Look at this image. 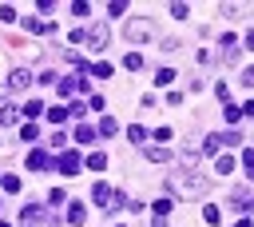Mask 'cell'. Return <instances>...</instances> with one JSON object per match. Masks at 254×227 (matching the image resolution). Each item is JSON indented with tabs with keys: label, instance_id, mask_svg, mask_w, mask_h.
<instances>
[{
	"label": "cell",
	"instance_id": "cell-1",
	"mask_svg": "<svg viewBox=\"0 0 254 227\" xmlns=\"http://www.w3.org/2000/svg\"><path fill=\"white\" fill-rule=\"evenodd\" d=\"M171 191H175V195H187V200H190V195H207L211 183H207L203 176H183V172H175V176H171Z\"/></svg>",
	"mask_w": 254,
	"mask_h": 227
},
{
	"label": "cell",
	"instance_id": "cell-2",
	"mask_svg": "<svg viewBox=\"0 0 254 227\" xmlns=\"http://www.w3.org/2000/svg\"><path fill=\"white\" fill-rule=\"evenodd\" d=\"M155 24L151 20H127V40H151Z\"/></svg>",
	"mask_w": 254,
	"mask_h": 227
},
{
	"label": "cell",
	"instance_id": "cell-3",
	"mask_svg": "<svg viewBox=\"0 0 254 227\" xmlns=\"http://www.w3.org/2000/svg\"><path fill=\"white\" fill-rule=\"evenodd\" d=\"M84 40H87V44H91L95 52H100V48L107 44V28H104V24H95V28H87V32H84Z\"/></svg>",
	"mask_w": 254,
	"mask_h": 227
},
{
	"label": "cell",
	"instance_id": "cell-4",
	"mask_svg": "<svg viewBox=\"0 0 254 227\" xmlns=\"http://www.w3.org/2000/svg\"><path fill=\"white\" fill-rule=\"evenodd\" d=\"M60 172H64V176H76V172H80V156H76V152H64V156H60Z\"/></svg>",
	"mask_w": 254,
	"mask_h": 227
},
{
	"label": "cell",
	"instance_id": "cell-5",
	"mask_svg": "<svg viewBox=\"0 0 254 227\" xmlns=\"http://www.w3.org/2000/svg\"><path fill=\"white\" fill-rule=\"evenodd\" d=\"M28 84H32V72H28V68H16V72L8 76V88H16V92L28 88Z\"/></svg>",
	"mask_w": 254,
	"mask_h": 227
},
{
	"label": "cell",
	"instance_id": "cell-6",
	"mask_svg": "<svg viewBox=\"0 0 254 227\" xmlns=\"http://www.w3.org/2000/svg\"><path fill=\"white\" fill-rule=\"evenodd\" d=\"M28 167H32V172H44V167H52V156L48 152H32L28 156Z\"/></svg>",
	"mask_w": 254,
	"mask_h": 227
},
{
	"label": "cell",
	"instance_id": "cell-7",
	"mask_svg": "<svg viewBox=\"0 0 254 227\" xmlns=\"http://www.w3.org/2000/svg\"><path fill=\"white\" fill-rule=\"evenodd\" d=\"M84 219H87V207H84V204H72V207H68V223L84 227Z\"/></svg>",
	"mask_w": 254,
	"mask_h": 227
},
{
	"label": "cell",
	"instance_id": "cell-8",
	"mask_svg": "<svg viewBox=\"0 0 254 227\" xmlns=\"http://www.w3.org/2000/svg\"><path fill=\"white\" fill-rule=\"evenodd\" d=\"M40 223V207L32 204V207H24V215H20V227H36Z\"/></svg>",
	"mask_w": 254,
	"mask_h": 227
},
{
	"label": "cell",
	"instance_id": "cell-9",
	"mask_svg": "<svg viewBox=\"0 0 254 227\" xmlns=\"http://www.w3.org/2000/svg\"><path fill=\"white\" fill-rule=\"evenodd\" d=\"M171 207H175V204H171V195L155 200V219H167V215H171Z\"/></svg>",
	"mask_w": 254,
	"mask_h": 227
},
{
	"label": "cell",
	"instance_id": "cell-10",
	"mask_svg": "<svg viewBox=\"0 0 254 227\" xmlns=\"http://www.w3.org/2000/svg\"><path fill=\"white\" fill-rule=\"evenodd\" d=\"M123 68H127V72H139V68H143V56H139V52H127V56H123Z\"/></svg>",
	"mask_w": 254,
	"mask_h": 227
},
{
	"label": "cell",
	"instance_id": "cell-11",
	"mask_svg": "<svg viewBox=\"0 0 254 227\" xmlns=\"http://www.w3.org/2000/svg\"><path fill=\"white\" fill-rule=\"evenodd\" d=\"M214 172H218V176L234 172V159H231V156H218V159H214Z\"/></svg>",
	"mask_w": 254,
	"mask_h": 227
},
{
	"label": "cell",
	"instance_id": "cell-12",
	"mask_svg": "<svg viewBox=\"0 0 254 227\" xmlns=\"http://www.w3.org/2000/svg\"><path fill=\"white\" fill-rule=\"evenodd\" d=\"M87 167H91V172H104V167H107V156H104V152L87 156Z\"/></svg>",
	"mask_w": 254,
	"mask_h": 227
},
{
	"label": "cell",
	"instance_id": "cell-13",
	"mask_svg": "<svg viewBox=\"0 0 254 227\" xmlns=\"http://www.w3.org/2000/svg\"><path fill=\"white\" fill-rule=\"evenodd\" d=\"M218 148H222V136H218V132L207 136V148H203V152H207V156H218Z\"/></svg>",
	"mask_w": 254,
	"mask_h": 227
},
{
	"label": "cell",
	"instance_id": "cell-14",
	"mask_svg": "<svg viewBox=\"0 0 254 227\" xmlns=\"http://www.w3.org/2000/svg\"><path fill=\"white\" fill-rule=\"evenodd\" d=\"M147 159L151 163H163V159H171V152L167 148H147Z\"/></svg>",
	"mask_w": 254,
	"mask_h": 227
},
{
	"label": "cell",
	"instance_id": "cell-15",
	"mask_svg": "<svg viewBox=\"0 0 254 227\" xmlns=\"http://www.w3.org/2000/svg\"><path fill=\"white\" fill-rule=\"evenodd\" d=\"M76 139H80V144H91V139H95V128L80 124V128H76Z\"/></svg>",
	"mask_w": 254,
	"mask_h": 227
},
{
	"label": "cell",
	"instance_id": "cell-16",
	"mask_svg": "<svg viewBox=\"0 0 254 227\" xmlns=\"http://www.w3.org/2000/svg\"><path fill=\"white\" fill-rule=\"evenodd\" d=\"M24 116H32V120L44 116V104H40V100H28V104H24Z\"/></svg>",
	"mask_w": 254,
	"mask_h": 227
},
{
	"label": "cell",
	"instance_id": "cell-17",
	"mask_svg": "<svg viewBox=\"0 0 254 227\" xmlns=\"http://www.w3.org/2000/svg\"><path fill=\"white\" fill-rule=\"evenodd\" d=\"M8 124H16V108H0V128H8Z\"/></svg>",
	"mask_w": 254,
	"mask_h": 227
},
{
	"label": "cell",
	"instance_id": "cell-18",
	"mask_svg": "<svg viewBox=\"0 0 254 227\" xmlns=\"http://www.w3.org/2000/svg\"><path fill=\"white\" fill-rule=\"evenodd\" d=\"M203 219H207V223H211V227H214V223H218V219H222V215H218V207H214V204H207V207H203Z\"/></svg>",
	"mask_w": 254,
	"mask_h": 227
},
{
	"label": "cell",
	"instance_id": "cell-19",
	"mask_svg": "<svg viewBox=\"0 0 254 227\" xmlns=\"http://www.w3.org/2000/svg\"><path fill=\"white\" fill-rule=\"evenodd\" d=\"M0 187H4V191H20V180L16 176H0Z\"/></svg>",
	"mask_w": 254,
	"mask_h": 227
},
{
	"label": "cell",
	"instance_id": "cell-20",
	"mask_svg": "<svg viewBox=\"0 0 254 227\" xmlns=\"http://www.w3.org/2000/svg\"><path fill=\"white\" fill-rule=\"evenodd\" d=\"M115 128H119V124H115L111 116H104V120H100V132H104V136H115Z\"/></svg>",
	"mask_w": 254,
	"mask_h": 227
},
{
	"label": "cell",
	"instance_id": "cell-21",
	"mask_svg": "<svg viewBox=\"0 0 254 227\" xmlns=\"http://www.w3.org/2000/svg\"><path fill=\"white\" fill-rule=\"evenodd\" d=\"M171 16H175V20H187L190 8H187V4H171Z\"/></svg>",
	"mask_w": 254,
	"mask_h": 227
},
{
	"label": "cell",
	"instance_id": "cell-22",
	"mask_svg": "<svg viewBox=\"0 0 254 227\" xmlns=\"http://www.w3.org/2000/svg\"><path fill=\"white\" fill-rule=\"evenodd\" d=\"M48 120H52V124H64V120H68V112H64V108H52Z\"/></svg>",
	"mask_w": 254,
	"mask_h": 227
},
{
	"label": "cell",
	"instance_id": "cell-23",
	"mask_svg": "<svg viewBox=\"0 0 254 227\" xmlns=\"http://www.w3.org/2000/svg\"><path fill=\"white\" fill-rule=\"evenodd\" d=\"M127 136H131V144H143V139H147V132H143V128H127Z\"/></svg>",
	"mask_w": 254,
	"mask_h": 227
},
{
	"label": "cell",
	"instance_id": "cell-24",
	"mask_svg": "<svg viewBox=\"0 0 254 227\" xmlns=\"http://www.w3.org/2000/svg\"><path fill=\"white\" fill-rule=\"evenodd\" d=\"M171 80H175V72H171V68H159V76H155V84H171Z\"/></svg>",
	"mask_w": 254,
	"mask_h": 227
},
{
	"label": "cell",
	"instance_id": "cell-25",
	"mask_svg": "<svg viewBox=\"0 0 254 227\" xmlns=\"http://www.w3.org/2000/svg\"><path fill=\"white\" fill-rule=\"evenodd\" d=\"M20 136H24V139H36V136H40V128H36V124H24V128H20Z\"/></svg>",
	"mask_w": 254,
	"mask_h": 227
},
{
	"label": "cell",
	"instance_id": "cell-26",
	"mask_svg": "<svg viewBox=\"0 0 254 227\" xmlns=\"http://www.w3.org/2000/svg\"><path fill=\"white\" fill-rule=\"evenodd\" d=\"M91 72L100 76V80H107V76H111V64H91Z\"/></svg>",
	"mask_w": 254,
	"mask_h": 227
},
{
	"label": "cell",
	"instance_id": "cell-27",
	"mask_svg": "<svg viewBox=\"0 0 254 227\" xmlns=\"http://www.w3.org/2000/svg\"><path fill=\"white\" fill-rule=\"evenodd\" d=\"M242 167H246V172H254V152H250V148L242 152Z\"/></svg>",
	"mask_w": 254,
	"mask_h": 227
},
{
	"label": "cell",
	"instance_id": "cell-28",
	"mask_svg": "<svg viewBox=\"0 0 254 227\" xmlns=\"http://www.w3.org/2000/svg\"><path fill=\"white\" fill-rule=\"evenodd\" d=\"M234 227H250V215H242V219H238V223H234Z\"/></svg>",
	"mask_w": 254,
	"mask_h": 227
},
{
	"label": "cell",
	"instance_id": "cell-29",
	"mask_svg": "<svg viewBox=\"0 0 254 227\" xmlns=\"http://www.w3.org/2000/svg\"><path fill=\"white\" fill-rule=\"evenodd\" d=\"M0 227H12V223H4V219H0Z\"/></svg>",
	"mask_w": 254,
	"mask_h": 227
},
{
	"label": "cell",
	"instance_id": "cell-30",
	"mask_svg": "<svg viewBox=\"0 0 254 227\" xmlns=\"http://www.w3.org/2000/svg\"><path fill=\"white\" fill-rule=\"evenodd\" d=\"M0 96H4V88H0Z\"/></svg>",
	"mask_w": 254,
	"mask_h": 227
}]
</instances>
